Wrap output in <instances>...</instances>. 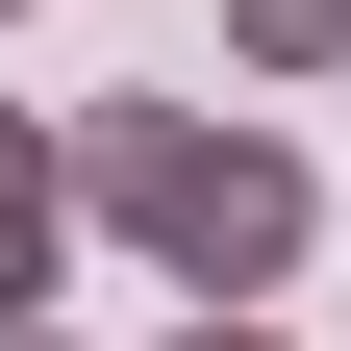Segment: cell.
Masks as SVG:
<instances>
[{
    "mask_svg": "<svg viewBox=\"0 0 351 351\" xmlns=\"http://www.w3.org/2000/svg\"><path fill=\"white\" fill-rule=\"evenodd\" d=\"M51 151H75V226L151 251L176 301H276L301 251H326V176H301L251 101H75Z\"/></svg>",
    "mask_w": 351,
    "mask_h": 351,
    "instance_id": "6da1fadb",
    "label": "cell"
},
{
    "mask_svg": "<svg viewBox=\"0 0 351 351\" xmlns=\"http://www.w3.org/2000/svg\"><path fill=\"white\" fill-rule=\"evenodd\" d=\"M51 276H75V151L0 101V301H51Z\"/></svg>",
    "mask_w": 351,
    "mask_h": 351,
    "instance_id": "7a4b0ae2",
    "label": "cell"
},
{
    "mask_svg": "<svg viewBox=\"0 0 351 351\" xmlns=\"http://www.w3.org/2000/svg\"><path fill=\"white\" fill-rule=\"evenodd\" d=\"M226 51L251 75H351V0H226Z\"/></svg>",
    "mask_w": 351,
    "mask_h": 351,
    "instance_id": "3957f363",
    "label": "cell"
},
{
    "mask_svg": "<svg viewBox=\"0 0 351 351\" xmlns=\"http://www.w3.org/2000/svg\"><path fill=\"white\" fill-rule=\"evenodd\" d=\"M151 351H276V326H251V301H176V326H151Z\"/></svg>",
    "mask_w": 351,
    "mask_h": 351,
    "instance_id": "277c9868",
    "label": "cell"
},
{
    "mask_svg": "<svg viewBox=\"0 0 351 351\" xmlns=\"http://www.w3.org/2000/svg\"><path fill=\"white\" fill-rule=\"evenodd\" d=\"M0 351H75V326H51V301H0Z\"/></svg>",
    "mask_w": 351,
    "mask_h": 351,
    "instance_id": "5b68a950",
    "label": "cell"
},
{
    "mask_svg": "<svg viewBox=\"0 0 351 351\" xmlns=\"http://www.w3.org/2000/svg\"><path fill=\"white\" fill-rule=\"evenodd\" d=\"M0 25H25V0H0Z\"/></svg>",
    "mask_w": 351,
    "mask_h": 351,
    "instance_id": "8992f818",
    "label": "cell"
}]
</instances>
